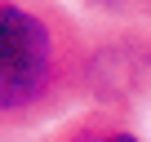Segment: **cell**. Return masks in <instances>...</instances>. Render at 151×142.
<instances>
[{
	"label": "cell",
	"mask_w": 151,
	"mask_h": 142,
	"mask_svg": "<svg viewBox=\"0 0 151 142\" xmlns=\"http://www.w3.org/2000/svg\"><path fill=\"white\" fill-rule=\"evenodd\" d=\"M27 142H142V133H138L133 120L120 115V111L80 107V111H67L62 120L45 124V129L31 133Z\"/></svg>",
	"instance_id": "3957f363"
},
{
	"label": "cell",
	"mask_w": 151,
	"mask_h": 142,
	"mask_svg": "<svg viewBox=\"0 0 151 142\" xmlns=\"http://www.w3.org/2000/svg\"><path fill=\"white\" fill-rule=\"evenodd\" d=\"M85 36L62 0H0V142H22L85 102Z\"/></svg>",
	"instance_id": "6da1fadb"
},
{
	"label": "cell",
	"mask_w": 151,
	"mask_h": 142,
	"mask_svg": "<svg viewBox=\"0 0 151 142\" xmlns=\"http://www.w3.org/2000/svg\"><path fill=\"white\" fill-rule=\"evenodd\" d=\"M120 115L151 107V27L98 22L85 36V102Z\"/></svg>",
	"instance_id": "7a4b0ae2"
},
{
	"label": "cell",
	"mask_w": 151,
	"mask_h": 142,
	"mask_svg": "<svg viewBox=\"0 0 151 142\" xmlns=\"http://www.w3.org/2000/svg\"><path fill=\"white\" fill-rule=\"evenodd\" d=\"M98 22H147L151 27V0H80Z\"/></svg>",
	"instance_id": "277c9868"
}]
</instances>
